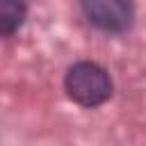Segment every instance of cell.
Listing matches in <instances>:
<instances>
[{
  "label": "cell",
  "instance_id": "obj_1",
  "mask_svg": "<svg viewBox=\"0 0 146 146\" xmlns=\"http://www.w3.org/2000/svg\"><path fill=\"white\" fill-rule=\"evenodd\" d=\"M66 94L82 107H98L112 96L110 73L94 62H78L68 68L64 80Z\"/></svg>",
  "mask_w": 146,
  "mask_h": 146
},
{
  "label": "cell",
  "instance_id": "obj_2",
  "mask_svg": "<svg viewBox=\"0 0 146 146\" xmlns=\"http://www.w3.org/2000/svg\"><path fill=\"white\" fill-rule=\"evenodd\" d=\"M89 23L103 32H125L132 23V0H80Z\"/></svg>",
  "mask_w": 146,
  "mask_h": 146
},
{
  "label": "cell",
  "instance_id": "obj_3",
  "mask_svg": "<svg viewBox=\"0 0 146 146\" xmlns=\"http://www.w3.org/2000/svg\"><path fill=\"white\" fill-rule=\"evenodd\" d=\"M25 21L23 0H0V34L11 36Z\"/></svg>",
  "mask_w": 146,
  "mask_h": 146
}]
</instances>
